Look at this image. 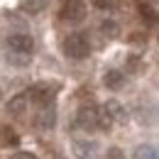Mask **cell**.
I'll return each instance as SVG.
<instances>
[{
  "label": "cell",
  "mask_w": 159,
  "mask_h": 159,
  "mask_svg": "<svg viewBox=\"0 0 159 159\" xmlns=\"http://www.w3.org/2000/svg\"><path fill=\"white\" fill-rule=\"evenodd\" d=\"M34 125L39 127V130H52L54 125H57V110L54 108H42L39 113H37V118H34Z\"/></svg>",
  "instance_id": "obj_6"
},
{
  "label": "cell",
  "mask_w": 159,
  "mask_h": 159,
  "mask_svg": "<svg viewBox=\"0 0 159 159\" xmlns=\"http://www.w3.org/2000/svg\"><path fill=\"white\" fill-rule=\"evenodd\" d=\"M105 159H125V154H122V149H118V147H110L105 152Z\"/></svg>",
  "instance_id": "obj_17"
},
{
  "label": "cell",
  "mask_w": 159,
  "mask_h": 159,
  "mask_svg": "<svg viewBox=\"0 0 159 159\" xmlns=\"http://www.w3.org/2000/svg\"><path fill=\"white\" fill-rule=\"evenodd\" d=\"M154 2H159V0H154Z\"/></svg>",
  "instance_id": "obj_21"
},
{
  "label": "cell",
  "mask_w": 159,
  "mask_h": 159,
  "mask_svg": "<svg viewBox=\"0 0 159 159\" xmlns=\"http://www.w3.org/2000/svg\"><path fill=\"white\" fill-rule=\"evenodd\" d=\"M91 2H93V5L98 7V10H108V7H110V5L115 2V0H91Z\"/></svg>",
  "instance_id": "obj_18"
},
{
  "label": "cell",
  "mask_w": 159,
  "mask_h": 159,
  "mask_svg": "<svg viewBox=\"0 0 159 159\" xmlns=\"http://www.w3.org/2000/svg\"><path fill=\"white\" fill-rule=\"evenodd\" d=\"M127 64H130V69H132V71H139V59H135V57H132Z\"/></svg>",
  "instance_id": "obj_20"
},
{
  "label": "cell",
  "mask_w": 159,
  "mask_h": 159,
  "mask_svg": "<svg viewBox=\"0 0 159 159\" xmlns=\"http://www.w3.org/2000/svg\"><path fill=\"white\" fill-rule=\"evenodd\" d=\"M20 7L25 12H30V15H37V12H42V7H44V0H22Z\"/></svg>",
  "instance_id": "obj_15"
},
{
  "label": "cell",
  "mask_w": 159,
  "mask_h": 159,
  "mask_svg": "<svg viewBox=\"0 0 159 159\" xmlns=\"http://www.w3.org/2000/svg\"><path fill=\"white\" fill-rule=\"evenodd\" d=\"M10 159H37V157H34L32 152H15Z\"/></svg>",
  "instance_id": "obj_19"
},
{
  "label": "cell",
  "mask_w": 159,
  "mask_h": 159,
  "mask_svg": "<svg viewBox=\"0 0 159 159\" xmlns=\"http://www.w3.org/2000/svg\"><path fill=\"white\" fill-rule=\"evenodd\" d=\"M137 10H139V17L147 22V25H157V22H159V15L149 7V5H147V2H142V0H139V2H137Z\"/></svg>",
  "instance_id": "obj_14"
},
{
  "label": "cell",
  "mask_w": 159,
  "mask_h": 159,
  "mask_svg": "<svg viewBox=\"0 0 159 159\" xmlns=\"http://www.w3.org/2000/svg\"><path fill=\"white\" fill-rule=\"evenodd\" d=\"M74 152L81 159H93L96 157V142H74Z\"/></svg>",
  "instance_id": "obj_11"
},
{
  "label": "cell",
  "mask_w": 159,
  "mask_h": 159,
  "mask_svg": "<svg viewBox=\"0 0 159 159\" xmlns=\"http://www.w3.org/2000/svg\"><path fill=\"white\" fill-rule=\"evenodd\" d=\"M57 93H59V86H57V83H49V81H39V83L30 86V91H27L30 100H32L34 105H39V108L52 105V100L57 98Z\"/></svg>",
  "instance_id": "obj_1"
},
{
  "label": "cell",
  "mask_w": 159,
  "mask_h": 159,
  "mask_svg": "<svg viewBox=\"0 0 159 159\" xmlns=\"http://www.w3.org/2000/svg\"><path fill=\"white\" fill-rule=\"evenodd\" d=\"M7 61L17 64V66H25L30 61V54H15V52H7Z\"/></svg>",
  "instance_id": "obj_16"
},
{
  "label": "cell",
  "mask_w": 159,
  "mask_h": 159,
  "mask_svg": "<svg viewBox=\"0 0 159 159\" xmlns=\"http://www.w3.org/2000/svg\"><path fill=\"white\" fill-rule=\"evenodd\" d=\"M32 49H34V39L25 32H12L7 34V52H15V54H30L32 57Z\"/></svg>",
  "instance_id": "obj_3"
},
{
  "label": "cell",
  "mask_w": 159,
  "mask_h": 159,
  "mask_svg": "<svg viewBox=\"0 0 159 159\" xmlns=\"http://www.w3.org/2000/svg\"><path fill=\"white\" fill-rule=\"evenodd\" d=\"M0 96H2V93H0Z\"/></svg>",
  "instance_id": "obj_22"
},
{
  "label": "cell",
  "mask_w": 159,
  "mask_h": 159,
  "mask_svg": "<svg viewBox=\"0 0 159 159\" xmlns=\"http://www.w3.org/2000/svg\"><path fill=\"white\" fill-rule=\"evenodd\" d=\"M64 54L69 57V59H86L88 54H91V44L86 39V34H81V32H74V34H69L66 39H64Z\"/></svg>",
  "instance_id": "obj_2"
},
{
  "label": "cell",
  "mask_w": 159,
  "mask_h": 159,
  "mask_svg": "<svg viewBox=\"0 0 159 159\" xmlns=\"http://www.w3.org/2000/svg\"><path fill=\"white\" fill-rule=\"evenodd\" d=\"M103 108L108 110V115L113 118V122H127V113H125V108L120 105L118 100H108V103H103Z\"/></svg>",
  "instance_id": "obj_9"
},
{
  "label": "cell",
  "mask_w": 159,
  "mask_h": 159,
  "mask_svg": "<svg viewBox=\"0 0 159 159\" xmlns=\"http://www.w3.org/2000/svg\"><path fill=\"white\" fill-rule=\"evenodd\" d=\"M135 159H159V144H139L135 149Z\"/></svg>",
  "instance_id": "obj_12"
},
{
  "label": "cell",
  "mask_w": 159,
  "mask_h": 159,
  "mask_svg": "<svg viewBox=\"0 0 159 159\" xmlns=\"http://www.w3.org/2000/svg\"><path fill=\"white\" fill-rule=\"evenodd\" d=\"M17 144H20V135L10 125H2L0 127V147H17Z\"/></svg>",
  "instance_id": "obj_10"
},
{
  "label": "cell",
  "mask_w": 159,
  "mask_h": 159,
  "mask_svg": "<svg viewBox=\"0 0 159 159\" xmlns=\"http://www.w3.org/2000/svg\"><path fill=\"white\" fill-rule=\"evenodd\" d=\"M100 34H103L105 39H115L120 34V25L115 20H103L100 22Z\"/></svg>",
  "instance_id": "obj_13"
},
{
  "label": "cell",
  "mask_w": 159,
  "mask_h": 159,
  "mask_svg": "<svg viewBox=\"0 0 159 159\" xmlns=\"http://www.w3.org/2000/svg\"><path fill=\"white\" fill-rule=\"evenodd\" d=\"M83 17H86V2L83 0H64V5H61V20L81 22Z\"/></svg>",
  "instance_id": "obj_5"
},
{
  "label": "cell",
  "mask_w": 159,
  "mask_h": 159,
  "mask_svg": "<svg viewBox=\"0 0 159 159\" xmlns=\"http://www.w3.org/2000/svg\"><path fill=\"white\" fill-rule=\"evenodd\" d=\"M122 83H125V76H122V71H118V69H110V71L103 74V86L110 88V91L122 88Z\"/></svg>",
  "instance_id": "obj_7"
},
{
  "label": "cell",
  "mask_w": 159,
  "mask_h": 159,
  "mask_svg": "<svg viewBox=\"0 0 159 159\" xmlns=\"http://www.w3.org/2000/svg\"><path fill=\"white\" fill-rule=\"evenodd\" d=\"M98 120H100V108H96V105H81L76 113V122L83 130H96Z\"/></svg>",
  "instance_id": "obj_4"
},
{
  "label": "cell",
  "mask_w": 159,
  "mask_h": 159,
  "mask_svg": "<svg viewBox=\"0 0 159 159\" xmlns=\"http://www.w3.org/2000/svg\"><path fill=\"white\" fill-rule=\"evenodd\" d=\"M27 100H30V96L27 93H17L15 98H10V103H7V113H12V115H25V110H27Z\"/></svg>",
  "instance_id": "obj_8"
}]
</instances>
